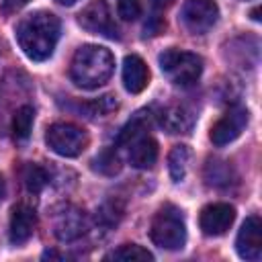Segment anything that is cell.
Returning a JSON list of instances; mask_svg holds the SVG:
<instances>
[{"label": "cell", "instance_id": "obj_18", "mask_svg": "<svg viewBox=\"0 0 262 262\" xmlns=\"http://www.w3.org/2000/svg\"><path fill=\"white\" fill-rule=\"evenodd\" d=\"M33 121H35V111L29 104H23L14 117H12V133L16 139H27L31 135L33 129Z\"/></svg>", "mask_w": 262, "mask_h": 262}, {"label": "cell", "instance_id": "obj_11", "mask_svg": "<svg viewBox=\"0 0 262 262\" xmlns=\"http://www.w3.org/2000/svg\"><path fill=\"white\" fill-rule=\"evenodd\" d=\"M125 147H129V162H131L133 168L147 170L158 160V141L147 131L131 137L125 143Z\"/></svg>", "mask_w": 262, "mask_h": 262}, {"label": "cell", "instance_id": "obj_10", "mask_svg": "<svg viewBox=\"0 0 262 262\" xmlns=\"http://www.w3.org/2000/svg\"><path fill=\"white\" fill-rule=\"evenodd\" d=\"M237 256L244 260H260L262 256V221L258 215L246 217L235 237Z\"/></svg>", "mask_w": 262, "mask_h": 262}, {"label": "cell", "instance_id": "obj_17", "mask_svg": "<svg viewBox=\"0 0 262 262\" xmlns=\"http://www.w3.org/2000/svg\"><path fill=\"white\" fill-rule=\"evenodd\" d=\"M104 260H117V262H149L154 260L151 252H147L145 248L137 246V244H123L117 250L108 252L104 256Z\"/></svg>", "mask_w": 262, "mask_h": 262}, {"label": "cell", "instance_id": "obj_20", "mask_svg": "<svg viewBox=\"0 0 262 262\" xmlns=\"http://www.w3.org/2000/svg\"><path fill=\"white\" fill-rule=\"evenodd\" d=\"M94 168L98 170V172H102V174H115V172H119L121 170V162H119V158H117V154L113 151V149H106V151H102L96 160H94Z\"/></svg>", "mask_w": 262, "mask_h": 262}, {"label": "cell", "instance_id": "obj_13", "mask_svg": "<svg viewBox=\"0 0 262 262\" xmlns=\"http://www.w3.org/2000/svg\"><path fill=\"white\" fill-rule=\"evenodd\" d=\"M149 82V70L139 55H127L123 59V86L131 94H139L145 90Z\"/></svg>", "mask_w": 262, "mask_h": 262}, {"label": "cell", "instance_id": "obj_26", "mask_svg": "<svg viewBox=\"0 0 262 262\" xmlns=\"http://www.w3.org/2000/svg\"><path fill=\"white\" fill-rule=\"evenodd\" d=\"M258 14H260V10H258V8H256V10H252V18H254V20H260V16H258Z\"/></svg>", "mask_w": 262, "mask_h": 262}, {"label": "cell", "instance_id": "obj_23", "mask_svg": "<svg viewBox=\"0 0 262 262\" xmlns=\"http://www.w3.org/2000/svg\"><path fill=\"white\" fill-rule=\"evenodd\" d=\"M172 2H174V0H151V4H154L156 8H168Z\"/></svg>", "mask_w": 262, "mask_h": 262}, {"label": "cell", "instance_id": "obj_12", "mask_svg": "<svg viewBox=\"0 0 262 262\" xmlns=\"http://www.w3.org/2000/svg\"><path fill=\"white\" fill-rule=\"evenodd\" d=\"M37 225V215L31 207L27 205H16L10 215V225H8V237L14 246H20L29 242Z\"/></svg>", "mask_w": 262, "mask_h": 262}, {"label": "cell", "instance_id": "obj_5", "mask_svg": "<svg viewBox=\"0 0 262 262\" xmlns=\"http://www.w3.org/2000/svg\"><path fill=\"white\" fill-rule=\"evenodd\" d=\"M45 143L51 151L63 158L80 156L88 145V135L84 129L72 123H53L45 133Z\"/></svg>", "mask_w": 262, "mask_h": 262}, {"label": "cell", "instance_id": "obj_21", "mask_svg": "<svg viewBox=\"0 0 262 262\" xmlns=\"http://www.w3.org/2000/svg\"><path fill=\"white\" fill-rule=\"evenodd\" d=\"M117 10L123 20H135L141 14V4L139 0H119Z\"/></svg>", "mask_w": 262, "mask_h": 262}, {"label": "cell", "instance_id": "obj_16", "mask_svg": "<svg viewBox=\"0 0 262 262\" xmlns=\"http://www.w3.org/2000/svg\"><path fill=\"white\" fill-rule=\"evenodd\" d=\"M188 162H190V149L186 145H174L172 151L168 154V170H170V178L174 182L184 180Z\"/></svg>", "mask_w": 262, "mask_h": 262}, {"label": "cell", "instance_id": "obj_19", "mask_svg": "<svg viewBox=\"0 0 262 262\" xmlns=\"http://www.w3.org/2000/svg\"><path fill=\"white\" fill-rule=\"evenodd\" d=\"M23 180H25V186L29 192H41L43 186L47 184V174L41 166L37 164H27L23 168Z\"/></svg>", "mask_w": 262, "mask_h": 262}, {"label": "cell", "instance_id": "obj_14", "mask_svg": "<svg viewBox=\"0 0 262 262\" xmlns=\"http://www.w3.org/2000/svg\"><path fill=\"white\" fill-rule=\"evenodd\" d=\"M84 231H86V221L78 209H68V211L59 213V217L55 221V235L61 242H72V239L80 237Z\"/></svg>", "mask_w": 262, "mask_h": 262}, {"label": "cell", "instance_id": "obj_22", "mask_svg": "<svg viewBox=\"0 0 262 262\" xmlns=\"http://www.w3.org/2000/svg\"><path fill=\"white\" fill-rule=\"evenodd\" d=\"M25 4H29V0H4V2H2V8H4L6 12H14V10L23 8Z\"/></svg>", "mask_w": 262, "mask_h": 262}, {"label": "cell", "instance_id": "obj_2", "mask_svg": "<svg viewBox=\"0 0 262 262\" xmlns=\"http://www.w3.org/2000/svg\"><path fill=\"white\" fill-rule=\"evenodd\" d=\"M115 70V57L106 47L82 45L76 49L70 66V78L76 86L94 90L108 82Z\"/></svg>", "mask_w": 262, "mask_h": 262}, {"label": "cell", "instance_id": "obj_6", "mask_svg": "<svg viewBox=\"0 0 262 262\" xmlns=\"http://www.w3.org/2000/svg\"><path fill=\"white\" fill-rule=\"evenodd\" d=\"M78 23L84 31L92 35H102L108 39H119V27L111 14V8L106 0H90L82 12L78 14Z\"/></svg>", "mask_w": 262, "mask_h": 262}, {"label": "cell", "instance_id": "obj_3", "mask_svg": "<svg viewBox=\"0 0 262 262\" xmlns=\"http://www.w3.org/2000/svg\"><path fill=\"white\" fill-rule=\"evenodd\" d=\"M149 237L162 250H182L186 244V223L182 211L174 205H164L151 219Z\"/></svg>", "mask_w": 262, "mask_h": 262}, {"label": "cell", "instance_id": "obj_15", "mask_svg": "<svg viewBox=\"0 0 262 262\" xmlns=\"http://www.w3.org/2000/svg\"><path fill=\"white\" fill-rule=\"evenodd\" d=\"M160 123L168 133H186L192 125V115L184 106H168L160 113Z\"/></svg>", "mask_w": 262, "mask_h": 262}, {"label": "cell", "instance_id": "obj_9", "mask_svg": "<svg viewBox=\"0 0 262 262\" xmlns=\"http://www.w3.org/2000/svg\"><path fill=\"white\" fill-rule=\"evenodd\" d=\"M233 221H235V209L229 203H211V205L203 207V211L199 215V225H201L203 233L209 237L227 233V229L233 225Z\"/></svg>", "mask_w": 262, "mask_h": 262}, {"label": "cell", "instance_id": "obj_7", "mask_svg": "<svg viewBox=\"0 0 262 262\" xmlns=\"http://www.w3.org/2000/svg\"><path fill=\"white\" fill-rule=\"evenodd\" d=\"M219 8L213 0H186L180 8V23L192 35H203L215 27Z\"/></svg>", "mask_w": 262, "mask_h": 262}, {"label": "cell", "instance_id": "obj_4", "mask_svg": "<svg viewBox=\"0 0 262 262\" xmlns=\"http://www.w3.org/2000/svg\"><path fill=\"white\" fill-rule=\"evenodd\" d=\"M158 61H160V70L164 72V76L176 86H184V88L192 86L201 78V72H203L201 55L192 51L176 49V47L162 51Z\"/></svg>", "mask_w": 262, "mask_h": 262}, {"label": "cell", "instance_id": "obj_24", "mask_svg": "<svg viewBox=\"0 0 262 262\" xmlns=\"http://www.w3.org/2000/svg\"><path fill=\"white\" fill-rule=\"evenodd\" d=\"M53 2H57V4H61V6H72V4H76L78 0H53Z\"/></svg>", "mask_w": 262, "mask_h": 262}, {"label": "cell", "instance_id": "obj_1", "mask_svg": "<svg viewBox=\"0 0 262 262\" xmlns=\"http://www.w3.org/2000/svg\"><path fill=\"white\" fill-rule=\"evenodd\" d=\"M59 18L47 10H37L25 16L16 27V41L23 53L33 61H45L53 55L59 39Z\"/></svg>", "mask_w": 262, "mask_h": 262}, {"label": "cell", "instance_id": "obj_8", "mask_svg": "<svg viewBox=\"0 0 262 262\" xmlns=\"http://www.w3.org/2000/svg\"><path fill=\"white\" fill-rule=\"evenodd\" d=\"M246 125H248V108L233 106L211 127L209 137H211L213 145L223 147V145L235 141L242 135V131L246 129Z\"/></svg>", "mask_w": 262, "mask_h": 262}, {"label": "cell", "instance_id": "obj_25", "mask_svg": "<svg viewBox=\"0 0 262 262\" xmlns=\"http://www.w3.org/2000/svg\"><path fill=\"white\" fill-rule=\"evenodd\" d=\"M4 190H6V186H4V178L0 176V201H2V196H4Z\"/></svg>", "mask_w": 262, "mask_h": 262}]
</instances>
